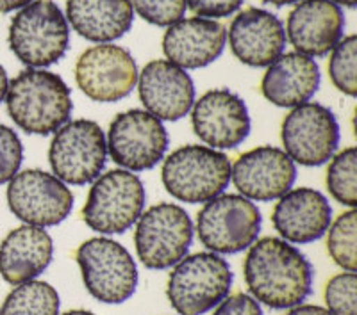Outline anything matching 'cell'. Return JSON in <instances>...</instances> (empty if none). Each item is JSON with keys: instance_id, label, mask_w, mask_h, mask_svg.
I'll use <instances>...</instances> for the list:
<instances>
[{"instance_id": "cell-33", "label": "cell", "mask_w": 357, "mask_h": 315, "mask_svg": "<svg viewBox=\"0 0 357 315\" xmlns=\"http://www.w3.org/2000/svg\"><path fill=\"white\" fill-rule=\"evenodd\" d=\"M213 315H264L261 303H257L256 299L250 294L245 292H238V294L227 296L222 303L216 307Z\"/></svg>"}, {"instance_id": "cell-1", "label": "cell", "mask_w": 357, "mask_h": 315, "mask_svg": "<svg viewBox=\"0 0 357 315\" xmlns=\"http://www.w3.org/2000/svg\"><path fill=\"white\" fill-rule=\"evenodd\" d=\"M243 275L252 298L273 310L302 305L312 291L311 262L280 237L259 239L248 248Z\"/></svg>"}, {"instance_id": "cell-29", "label": "cell", "mask_w": 357, "mask_h": 315, "mask_svg": "<svg viewBox=\"0 0 357 315\" xmlns=\"http://www.w3.org/2000/svg\"><path fill=\"white\" fill-rule=\"evenodd\" d=\"M325 305L333 315H357L356 273H340L325 285Z\"/></svg>"}, {"instance_id": "cell-39", "label": "cell", "mask_w": 357, "mask_h": 315, "mask_svg": "<svg viewBox=\"0 0 357 315\" xmlns=\"http://www.w3.org/2000/svg\"><path fill=\"white\" fill-rule=\"evenodd\" d=\"M61 315H95V314L89 310H70V312H65V314H61Z\"/></svg>"}, {"instance_id": "cell-28", "label": "cell", "mask_w": 357, "mask_h": 315, "mask_svg": "<svg viewBox=\"0 0 357 315\" xmlns=\"http://www.w3.org/2000/svg\"><path fill=\"white\" fill-rule=\"evenodd\" d=\"M329 77L334 88L347 97L357 95V38L354 34L341 38L331 50Z\"/></svg>"}, {"instance_id": "cell-34", "label": "cell", "mask_w": 357, "mask_h": 315, "mask_svg": "<svg viewBox=\"0 0 357 315\" xmlns=\"http://www.w3.org/2000/svg\"><path fill=\"white\" fill-rule=\"evenodd\" d=\"M284 315H333L327 308L318 307V305H296V307L288 308Z\"/></svg>"}, {"instance_id": "cell-10", "label": "cell", "mask_w": 357, "mask_h": 315, "mask_svg": "<svg viewBox=\"0 0 357 315\" xmlns=\"http://www.w3.org/2000/svg\"><path fill=\"white\" fill-rule=\"evenodd\" d=\"M106 134L97 122L73 120L54 132L49 148L52 175L72 186L95 182L106 166Z\"/></svg>"}, {"instance_id": "cell-32", "label": "cell", "mask_w": 357, "mask_h": 315, "mask_svg": "<svg viewBox=\"0 0 357 315\" xmlns=\"http://www.w3.org/2000/svg\"><path fill=\"white\" fill-rule=\"evenodd\" d=\"M188 8L200 18H227L243 6V0H186Z\"/></svg>"}, {"instance_id": "cell-15", "label": "cell", "mask_w": 357, "mask_h": 315, "mask_svg": "<svg viewBox=\"0 0 357 315\" xmlns=\"http://www.w3.org/2000/svg\"><path fill=\"white\" fill-rule=\"evenodd\" d=\"M191 127L209 148H238L250 134L247 104L229 89H211L191 107Z\"/></svg>"}, {"instance_id": "cell-4", "label": "cell", "mask_w": 357, "mask_h": 315, "mask_svg": "<svg viewBox=\"0 0 357 315\" xmlns=\"http://www.w3.org/2000/svg\"><path fill=\"white\" fill-rule=\"evenodd\" d=\"M161 180L167 193L178 202L206 203L231 184V161L209 146H181L162 162Z\"/></svg>"}, {"instance_id": "cell-25", "label": "cell", "mask_w": 357, "mask_h": 315, "mask_svg": "<svg viewBox=\"0 0 357 315\" xmlns=\"http://www.w3.org/2000/svg\"><path fill=\"white\" fill-rule=\"evenodd\" d=\"M59 294L50 283L31 280L6 296L0 315H59Z\"/></svg>"}, {"instance_id": "cell-11", "label": "cell", "mask_w": 357, "mask_h": 315, "mask_svg": "<svg viewBox=\"0 0 357 315\" xmlns=\"http://www.w3.org/2000/svg\"><path fill=\"white\" fill-rule=\"evenodd\" d=\"M107 155L127 171L152 170L165 159L170 139L161 120L143 109L114 116L107 130Z\"/></svg>"}, {"instance_id": "cell-26", "label": "cell", "mask_w": 357, "mask_h": 315, "mask_svg": "<svg viewBox=\"0 0 357 315\" xmlns=\"http://www.w3.org/2000/svg\"><path fill=\"white\" fill-rule=\"evenodd\" d=\"M325 186L331 196L341 205L356 209L357 205V152L354 146L341 150L331 157L325 173Z\"/></svg>"}, {"instance_id": "cell-27", "label": "cell", "mask_w": 357, "mask_h": 315, "mask_svg": "<svg viewBox=\"0 0 357 315\" xmlns=\"http://www.w3.org/2000/svg\"><path fill=\"white\" fill-rule=\"evenodd\" d=\"M357 212L350 209L337 216L327 230V251L336 266L343 271L356 273L357 269Z\"/></svg>"}, {"instance_id": "cell-23", "label": "cell", "mask_w": 357, "mask_h": 315, "mask_svg": "<svg viewBox=\"0 0 357 315\" xmlns=\"http://www.w3.org/2000/svg\"><path fill=\"white\" fill-rule=\"evenodd\" d=\"M320 88V68L312 57L298 52L280 54L261 81V93L277 107H296L311 100Z\"/></svg>"}, {"instance_id": "cell-8", "label": "cell", "mask_w": 357, "mask_h": 315, "mask_svg": "<svg viewBox=\"0 0 357 315\" xmlns=\"http://www.w3.org/2000/svg\"><path fill=\"white\" fill-rule=\"evenodd\" d=\"M261 212L241 194H218L197 214V235L207 251L234 255L248 250L261 232Z\"/></svg>"}, {"instance_id": "cell-7", "label": "cell", "mask_w": 357, "mask_h": 315, "mask_svg": "<svg viewBox=\"0 0 357 315\" xmlns=\"http://www.w3.org/2000/svg\"><path fill=\"white\" fill-rule=\"evenodd\" d=\"M75 260L86 291L100 303L122 305L136 292V262L132 255L113 239H88L77 248Z\"/></svg>"}, {"instance_id": "cell-18", "label": "cell", "mask_w": 357, "mask_h": 315, "mask_svg": "<svg viewBox=\"0 0 357 315\" xmlns=\"http://www.w3.org/2000/svg\"><path fill=\"white\" fill-rule=\"evenodd\" d=\"M345 15L333 0H301L288 17L286 40L298 54L325 57L340 43Z\"/></svg>"}, {"instance_id": "cell-2", "label": "cell", "mask_w": 357, "mask_h": 315, "mask_svg": "<svg viewBox=\"0 0 357 315\" xmlns=\"http://www.w3.org/2000/svg\"><path fill=\"white\" fill-rule=\"evenodd\" d=\"M6 105L15 125L34 136L57 132L73 113L66 82L43 68H27L9 81Z\"/></svg>"}, {"instance_id": "cell-6", "label": "cell", "mask_w": 357, "mask_h": 315, "mask_svg": "<svg viewBox=\"0 0 357 315\" xmlns=\"http://www.w3.org/2000/svg\"><path fill=\"white\" fill-rule=\"evenodd\" d=\"M82 207V221L97 234H123L145 209V186L132 171L111 170L91 182Z\"/></svg>"}, {"instance_id": "cell-22", "label": "cell", "mask_w": 357, "mask_h": 315, "mask_svg": "<svg viewBox=\"0 0 357 315\" xmlns=\"http://www.w3.org/2000/svg\"><path fill=\"white\" fill-rule=\"evenodd\" d=\"M54 259L50 234L41 227L22 225L0 243V276L9 285L36 280Z\"/></svg>"}, {"instance_id": "cell-35", "label": "cell", "mask_w": 357, "mask_h": 315, "mask_svg": "<svg viewBox=\"0 0 357 315\" xmlns=\"http://www.w3.org/2000/svg\"><path fill=\"white\" fill-rule=\"evenodd\" d=\"M34 0H0V15H6V13H13L17 9L25 8Z\"/></svg>"}, {"instance_id": "cell-24", "label": "cell", "mask_w": 357, "mask_h": 315, "mask_svg": "<svg viewBox=\"0 0 357 315\" xmlns=\"http://www.w3.org/2000/svg\"><path fill=\"white\" fill-rule=\"evenodd\" d=\"M66 22L79 36L95 43H109L132 27L130 0H66Z\"/></svg>"}, {"instance_id": "cell-37", "label": "cell", "mask_w": 357, "mask_h": 315, "mask_svg": "<svg viewBox=\"0 0 357 315\" xmlns=\"http://www.w3.org/2000/svg\"><path fill=\"white\" fill-rule=\"evenodd\" d=\"M264 4H272L275 8H284V6H291V4H298L301 0H263Z\"/></svg>"}, {"instance_id": "cell-17", "label": "cell", "mask_w": 357, "mask_h": 315, "mask_svg": "<svg viewBox=\"0 0 357 315\" xmlns=\"http://www.w3.org/2000/svg\"><path fill=\"white\" fill-rule=\"evenodd\" d=\"M136 84L145 111L161 122L183 120L195 104V84L186 70L167 59L146 63Z\"/></svg>"}, {"instance_id": "cell-16", "label": "cell", "mask_w": 357, "mask_h": 315, "mask_svg": "<svg viewBox=\"0 0 357 315\" xmlns=\"http://www.w3.org/2000/svg\"><path fill=\"white\" fill-rule=\"evenodd\" d=\"M296 180V166L282 148L257 146L231 164V182L252 202H273Z\"/></svg>"}, {"instance_id": "cell-20", "label": "cell", "mask_w": 357, "mask_h": 315, "mask_svg": "<svg viewBox=\"0 0 357 315\" xmlns=\"http://www.w3.org/2000/svg\"><path fill=\"white\" fill-rule=\"evenodd\" d=\"M272 223L280 239L291 244H309L327 234L333 223V209L320 191L296 187L275 203Z\"/></svg>"}, {"instance_id": "cell-14", "label": "cell", "mask_w": 357, "mask_h": 315, "mask_svg": "<svg viewBox=\"0 0 357 315\" xmlns=\"http://www.w3.org/2000/svg\"><path fill=\"white\" fill-rule=\"evenodd\" d=\"M75 82L89 100L113 104L129 97L138 82V66L129 50L109 43L95 45L79 56Z\"/></svg>"}, {"instance_id": "cell-12", "label": "cell", "mask_w": 357, "mask_h": 315, "mask_svg": "<svg viewBox=\"0 0 357 315\" xmlns=\"http://www.w3.org/2000/svg\"><path fill=\"white\" fill-rule=\"evenodd\" d=\"M280 141L293 162L317 168L329 162L340 145V125L333 111L317 102L296 105L280 125Z\"/></svg>"}, {"instance_id": "cell-31", "label": "cell", "mask_w": 357, "mask_h": 315, "mask_svg": "<svg viewBox=\"0 0 357 315\" xmlns=\"http://www.w3.org/2000/svg\"><path fill=\"white\" fill-rule=\"evenodd\" d=\"M24 146L11 127L0 123V186H4L20 171Z\"/></svg>"}, {"instance_id": "cell-36", "label": "cell", "mask_w": 357, "mask_h": 315, "mask_svg": "<svg viewBox=\"0 0 357 315\" xmlns=\"http://www.w3.org/2000/svg\"><path fill=\"white\" fill-rule=\"evenodd\" d=\"M8 86H9V79L8 73H6L4 66L0 65V104L6 100V93H8Z\"/></svg>"}, {"instance_id": "cell-38", "label": "cell", "mask_w": 357, "mask_h": 315, "mask_svg": "<svg viewBox=\"0 0 357 315\" xmlns=\"http://www.w3.org/2000/svg\"><path fill=\"white\" fill-rule=\"evenodd\" d=\"M333 2L337 6H345V8H350V9L356 8L357 4V0H333Z\"/></svg>"}, {"instance_id": "cell-5", "label": "cell", "mask_w": 357, "mask_h": 315, "mask_svg": "<svg viewBox=\"0 0 357 315\" xmlns=\"http://www.w3.org/2000/svg\"><path fill=\"white\" fill-rule=\"evenodd\" d=\"M9 49L29 68L56 65L68 50L66 17L52 0H34L9 24Z\"/></svg>"}, {"instance_id": "cell-19", "label": "cell", "mask_w": 357, "mask_h": 315, "mask_svg": "<svg viewBox=\"0 0 357 315\" xmlns=\"http://www.w3.org/2000/svg\"><path fill=\"white\" fill-rule=\"evenodd\" d=\"M229 47L240 63L263 68L286 49V31L279 18L259 8L240 11L229 27Z\"/></svg>"}, {"instance_id": "cell-3", "label": "cell", "mask_w": 357, "mask_h": 315, "mask_svg": "<svg viewBox=\"0 0 357 315\" xmlns=\"http://www.w3.org/2000/svg\"><path fill=\"white\" fill-rule=\"evenodd\" d=\"M232 278L231 266L218 253L186 255L168 276L167 298L178 315H204L227 298Z\"/></svg>"}, {"instance_id": "cell-13", "label": "cell", "mask_w": 357, "mask_h": 315, "mask_svg": "<svg viewBox=\"0 0 357 315\" xmlns=\"http://www.w3.org/2000/svg\"><path fill=\"white\" fill-rule=\"evenodd\" d=\"M8 207L25 225L49 228L65 221L73 194L56 175L43 170L18 171L8 182Z\"/></svg>"}, {"instance_id": "cell-21", "label": "cell", "mask_w": 357, "mask_h": 315, "mask_svg": "<svg viewBox=\"0 0 357 315\" xmlns=\"http://www.w3.org/2000/svg\"><path fill=\"white\" fill-rule=\"evenodd\" d=\"M227 31L209 18H186L170 25L162 36V52L167 61L183 70L206 68L223 54Z\"/></svg>"}, {"instance_id": "cell-30", "label": "cell", "mask_w": 357, "mask_h": 315, "mask_svg": "<svg viewBox=\"0 0 357 315\" xmlns=\"http://www.w3.org/2000/svg\"><path fill=\"white\" fill-rule=\"evenodd\" d=\"M132 9L145 22L158 27H170L186 15V0H130Z\"/></svg>"}, {"instance_id": "cell-9", "label": "cell", "mask_w": 357, "mask_h": 315, "mask_svg": "<svg viewBox=\"0 0 357 315\" xmlns=\"http://www.w3.org/2000/svg\"><path fill=\"white\" fill-rule=\"evenodd\" d=\"M193 223L183 207L158 203L136 221L134 246L146 269L165 271L183 260L193 243Z\"/></svg>"}]
</instances>
